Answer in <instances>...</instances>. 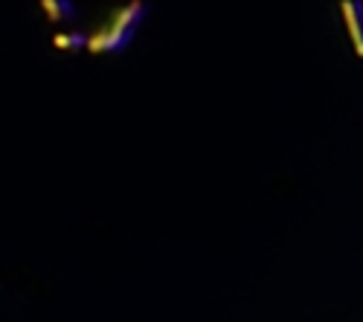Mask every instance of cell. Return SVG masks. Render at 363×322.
Returning a JSON list of instances; mask_svg holds the SVG:
<instances>
[{
    "label": "cell",
    "instance_id": "obj_2",
    "mask_svg": "<svg viewBox=\"0 0 363 322\" xmlns=\"http://www.w3.org/2000/svg\"><path fill=\"white\" fill-rule=\"evenodd\" d=\"M340 18L352 50L363 58V0H340Z\"/></svg>",
    "mask_w": 363,
    "mask_h": 322
},
{
    "label": "cell",
    "instance_id": "obj_1",
    "mask_svg": "<svg viewBox=\"0 0 363 322\" xmlns=\"http://www.w3.org/2000/svg\"><path fill=\"white\" fill-rule=\"evenodd\" d=\"M148 0H38L58 52L111 58L125 52L148 18Z\"/></svg>",
    "mask_w": 363,
    "mask_h": 322
}]
</instances>
